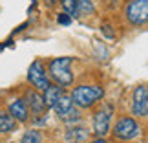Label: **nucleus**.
<instances>
[{"instance_id":"obj_1","label":"nucleus","mask_w":148,"mask_h":143,"mask_svg":"<svg viewBox=\"0 0 148 143\" xmlns=\"http://www.w3.org/2000/svg\"><path fill=\"white\" fill-rule=\"evenodd\" d=\"M104 97V90L97 84H81L71 92L73 105L79 108H92Z\"/></svg>"},{"instance_id":"obj_4","label":"nucleus","mask_w":148,"mask_h":143,"mask_svg":"<svg viewBox=\"0 0 148 143\" xmlns=\"http://www.w3.org/2000/svg\"><path fill=\"white\" fill-rule=\"evenodd\" d=\"M113 114V105L106 103L102 105L97 112L93 114V134L97 138H104V136L110 132V119Z\"/></svg>"},{"instance_id":"obj_12","label":"nucleus","mask_w":148,"mask_h":143,"mask_svg":"<svg viewBox=\"0 0 148 143\" xmlns=\"http://www.w3.org/2000/svg\"><path fill=\"white\" fill-rule=\"evenodd\" d=\"M66 140L70 143H82L88 140V130L84 127H73L66 132Z\"/></svg>"},{"instance_id":"obj_10","label":"nucleus","mask_w":148,"mask_h":143,"mask_svg":"<svg viewBox=\"0 0 148 143\" xmlns=\"http://www.w3.org/2000/svg\"><path fill=\"white\" fill-rule=\"evenodd\" d=\"M9 114L16 119V121H27V117H29V108H27V103L24 99H15L9 105Z\"/></svg>"},{"instance_id":"obj_5","label":"nucleus","mask_w":148,"mask_h":143,"mask_svg":"<svg viewBox=\"0 0 148 143\" xmlns=\"http://www.w3.org/2000/svg\"><path fill=\"white\" fill-rule=\"evenodd\" d=\"M126 19L134 26H143L148 22V0H132L126 6Z\"/></svg>"},{"instance_id":"obj_11","label":"nucleus","mask_w":148,"mask_h":143,"mask_svg":"<svg viewBox=\"0 0 148 143\" xmlns=\"http://www.w3.org/2000/svg\"><path fill=\"white\" fill-rule=\"evenodd\" d=\"M64 94V90H62L60 84H49V86L44 90V103H46L48 108H53V105L57 101H59V97Z\"/></svg>"},{"instance_id":"obj_3","label":"nucleus","mask_w":148,"mask_h":143,"mask_svg":"<svg viewBox=\"0 0 148 143\" xmlns=\"http://www.w3.org/2000/svg\"><path fill=\"white\" fill-rule=\"evenodd\" d=\"M113 136H115L117 140H121V141H130V140H135L139 136L141 132V128H139V125L137 121H135L134 117H119L117 119V123L113 125Z\"/></svg>"},{"instance_id":"obj_15","label":"nucleus","mask_w":148,"mask_h":143,"mask_svg":"<svg viewBox=\"0 0 148 143\" xmlns=\"http://www.w3.org/2000/svg\"><path fill=\"white\" fill-rule=\"evenodd\" d=\"M22 143H42V136L38 130H27L22 136Z\"/></svg>"},{"instance_id":"obj_14","label":"nucleus","mask_w":148,"mask_h":143,"mask_svg":"<svg viewBox=\"0 0 148 143\" xmlns=\"http://www.w3.org/2000/svg\"><path fill=\"white\" fill-rule=\"evenodd\" d=\"M75 2H77V13H81V15H92L93 13L95 6L92 0H75Z\"/></svg>"},{"instance_id":"obj_7","label":"nucleus","mask_w":148,"mask_h":143,"mask_svg":"<svg viewBox=\"0 0 148 143\" xmlns=\"http://www.w3.org/2000/svg\"><path fill=\"white\" fill-rule=\"evenodd\" d=\"M132 112L135 116H148V88L137 86L134 90V99H132Z\"/></svg>"},{"instance_id":"obj_16","label":"nucleus","mask_w":148,"mask_h":143,"mask_svg":"<svg viewBox=\"0 0 148 143\" xmlns=\"http://www.w3.org/2000/svg\"><path fill=\"white\" fill-rule=\"evenodd\" d=\"M62 8H64V11H66L70 17L79 15V13H77V2H75V0H62Z\"/></svg>"},{"instance_id":"obj_8","label":"nucleus","mask_w":148,"mask_h":143,"mask_svg":"<svg viewBox=\"0 0 148 143\" xmlns=\"http://www.w3.org/2000/svg\"><path fill=\"white\" fill-rule=\"evenodd\" d=\"M26 103H27V108L33 112V116H44V112H46V103H44V97L38 94V92H29L26 94Z\"/></svg>"},{"instance_id":"obj_18","label":"nucleus","mask_w":148,"mask_h":143,"mask_svg":"<svg viewBox=\"0 0 148 143\" xmlns=\"http://www.w3.org/2000/svg\"><path fill=\"white\" fill-rule=\"evenodd\" d=\"M108 28H110V26H102V31H104V35L108 37V39H113V30H108Z\"/></svg>"},{"instance_id":"obj_6","label":"nucleus","mask_w":148,"mask_h":143,"mask_svg":"<svg viewBox=\"0 0 148 143\" xmlns=\"http://www.w3.org/2000/svg\"><path fill=\"white\" fill-rule=\"evenodd\" d=\"M27 79H29V83L35 86L37 90H46L49 86V79L46 75V70H44V64L40 61H33L29 70H27Z\"/></svg>"},{"instance_id":"obj_13","label":"nucleus","mask_w":148,"mask_h":143,"mask_svg":"<svg viewBox=\"0 0 148 143\" xmlns=\"http://www.w3.org/2000/svg\"><path fill=\"white\" fill-rule=\"evenodd\" d=\"M16 128V119L9 112L0 110V132H13Z\"/></svg>"},{"instance_id":"obj_2","label":"nucleus","mask_w":148,"mask_h":143,"mask_svg":"<svg viewBox=\"0 0 148 143\" xmlns=\"http://www.w3.org/2000/svg\"><path fill=\"white\" fill-rule=\"evenodd\" d=\"M71 57H57L49 62V75L57 81L60 86H70L73 83V72H71Z\"/></svg>"},{"instance_id":"obj_9","label":"nucleus","mask_w":148,"mask_h":143,"mask_svg":"<svg viewBox=\"0 0 148 143\" xmlns=\"http://www.w3.org/2000/svg\"><path fill=\"white\" fill-rule=\"evenodd\" d=\"M53 110H55V114H57L60 119H66L73 110H75V108H73V99H71V95L62 94V95L59 97V101L53 105Z\"/></svg>"},{"instance_id":"obj_17","label":"nucleus","mask_w":148,"mask_h":143,"mask_svg":"<svg viewBox=\"0 0 148 143\" xmlns=\"http://www.w3.org/2000/svg\"><path fill=\"white\" fill-rule=\"evenodd\" d=\"M59 22H60V24H70L71 17L68 15V13H62V15H59Z\"/></svg>"},{"instance_id":"obj_19","label":"nucleus","mask_w":148,"mask_h":143,"mask_svg":"<svg viewBox=\"0 0 148 143\" xmlns=\"http://www.w3.org/2000/svg\"><path fill=\"white\" fill-rule=\"evenodd\" d=\"M88 143H106L104 138H97V140H93V141H88Z\"/></svg>"}]
</instances>
